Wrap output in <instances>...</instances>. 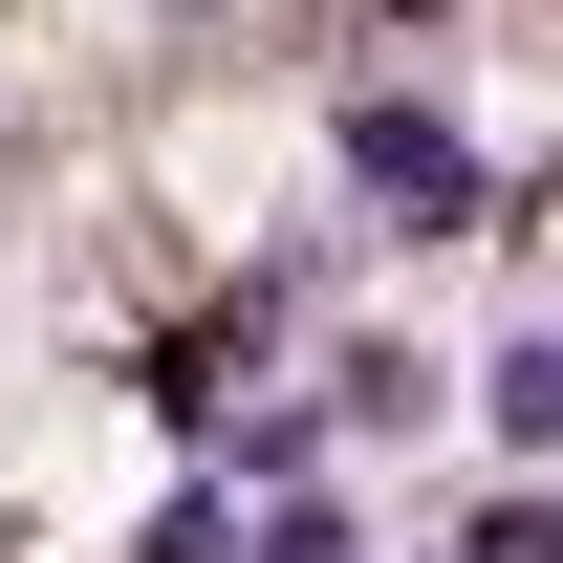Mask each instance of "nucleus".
<instances>
[{"label": "nucleus", "instance_id": "5", "mask_svg": "<svg viewBox=\"0 0 563 563\" xmlns=\"http://www.w3.org/2000/svg\"><path fill=\"white\" fill-rule=\"evenodd\" d=\"M131 563H239V477H196V498H152V542Z\"/></svg>", "mask_w": 563, "mask_h": 563}, {"label": "nucleus", "instance_id": "2", "mask_svg": "<svg viewBox=\"0 0 563 563\" xmlns=\"http://www.w3.org/2000/svg\"><path fill=\"white\" fill-rule=\"evenodd\" d=\"M433 412H455V368H433V347H390V325L325 347V433H433Z\"/></svg>", "mask_w": 563, "mask_h": 563}, {"label": "nucleus", "instance_id": "6", "mask_svg": "<svg viewBox=\"0 0 563 563\" xmlns=\"http://www.w3.org/2000/svg\"><path fill=\"white\" fill-rule=\"evenodd\" d=\"M455 563H563V520H542V498H477V520H455Z\"/></svg>", "mask_w": 563, "mask_h": 563}, {"label": "nucleus", "instance_id": "1", "mask_svg": "<svg viewBox=\"0 0 563 563\" xmlns=\"http://www.w3.org/2000/svg\"><path fill=\"white\" fill-rule=\"evenodd\" d=\"M325 152H347V196L390 217V239H477V217H498V152L455 131L433 87H347V109H325Z\"/></svg>", "mask_w": 563, "mask_h": 563}, {"label": "nucleus", "instance_id": "4", "mask_svg": "<svg viewBox=\"0 0 563 563\" xmlns=\"http://www.w3.org/2000/svg\"><path fill=\"white\" fill-rule=\"evenodd\" d=\"M239 563H368V520H347V498H261V520H239Z\"/></svg>", "mask_w": 563, "mask_h": 563}, {"label": "nucleus", "instance_id": "3", "mask_svg": "<svg viewBox=\"0 0 563 563\" xmlns=\"http://www.w3.org/2000/svg\"><path fill=\"white\" fill-rule=\"evenodd\" d=\"M477 433L498 455H563V325H520V347L477 368Z\"/></svg>", "mask_w": 563, "mask_h": 563}, {"label": "nucleus", "instance_id": "7", "mask_svg": "<svg viewBox=\"0 0 563 563\" xmlns=\"http://www.w3.org/2000/svg\"><path fill=\"white\" fill-rule=\"evenodd\" d=\"M412 563H455V542H412Z\"/></svg>", "mask_w": 563, "mask_h": 563}]
</instances>
